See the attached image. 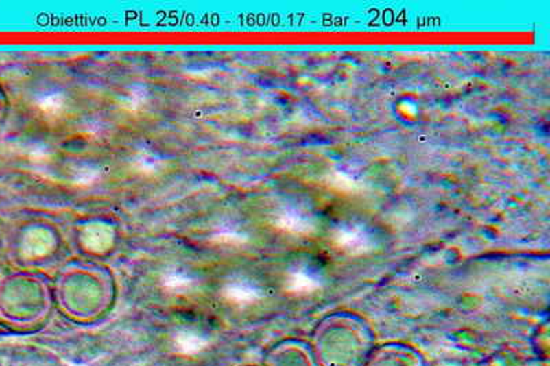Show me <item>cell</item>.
<instances>
[{
    "label": "cell",
    "mask_w": 550,
    "mask_h": 366,
    "mask_svg": "<svg viewBox=\"0 0 550 366\" xmlns=\"http://www.w3.org/2000/svg\"><path fill=\"white\" fill-rule=\"evenodd\" d=\"M333 241L336 247L351 255H363L374 248L372 236L359 225L340 226L333 234Z\"/></svg>",
    "instance_id": "1"
},
{
    "label": "cell",
    "mask_w": 550,
    "mask_h": 366,
    "mask_svg": "<svg viewBox=\"0 0 550 366\" xmlns=\"http://www.w3.org/2000/svg\"><path fill=\"white\" fill-rule=\"evenodd\" d=\"M275 225L284 232L306 236L315 230V223L310 215L299 210H285L277 215Z\"/></svg>",
    "instance_id": "2"
},
{
    "label": "cell",
    "mask_w": 550,
    "mask_h": 366,
    "mask_svg": "<svg viewBox=\"0 0 550 366\" xmlns=\"http://www.w3.org/2000/svg\"><path fill=\"white\" fill-rule=\"evenodd\" d=\"M322 280L320 273L310 267H300L294 270L287 278V289L292 293L306 295L315 292L321 288Z\"/></svg>",
    "instance_id": "3"
},
{
    "label": "cell",
    "mask_w": 550,
    "mask_h": 366,
    "mask_svg": "<svg viewBox=\"0 0 550 366\" xmlns=\"http://www.w3.org/2000/svg\"><path fill=\"white\" fill-rule=\"evenodd\" d=\"M224 299L234 304H252L261 297L260 288L246 280L228 282L222 291Z\"/></svg>",
    "instance_id": "4"
},
{
    "label": "cell",
    "mask_w": 550,
    "mask_h": 366,
    "mask_svg": "<svg viewBox=\"0 0 550 366\" xmlns=\"http://www.w3.org/2000/svg\"><path fill=\"white\" fill-rule=\"evenodd\" d=\"M161 285L165 291L176 295L187 293L194 289L195 278L186 271L169 270L161 278Z\"/></svg>",
    "instance_id": "5"
},
{
    "label": "cell",
    "mask_w": 550,
    "mask_h": 366,
    "mask_svg": "<svg viewBox=\"0 0 550 366\" xmlns=\"http://www.w3.org/2000/svg\"><path fill=\"white\" fill-rule=\"evenodd\" d=\"M174 343L179 352L186 354V355H193V354H198L200 351H202L206 347L208 340H206V337H204L198 333H194L190 330H183L175 336Z\"/></svg>",
    "instance_id": "6"
},
{
    "label": "cell",
    "mask_w": 550,
    "mask_h": 366,
    "mask_svg": "<svg viewBox=\"0 0 550 366\" xmlns=\"http://www.w3.org/2000/svg\"><path fill=\"white\" fill-rule=\"evenodd\" d=\"M65 95L60 91H49L38 97L36 108L47 117H57L65 109Z\"/></svg>",
    "instance_id": "7"
},
{
    "label": "cell",
    "mask_w": 550,
    "mask_h": 366,
    "mask_svg": "<svg viewBox=\"0 0 550 366\" xmlns=\"http://www.w3.org/2000/svg\"><path fill=\"white\" fill-rule=\"evenodd\" d=\"M150 94L143 86H134L131 87L124 98L121 99V106L132 113L141 112L149 102Z\"/></svg>",
    "instance_id": "8"
},
{
    "label": "cell",
    "mask_w": 550,
    "mask_h": 366,
    "mask_svg": "<svg viewBox=\"0 0 550 366\" xmlns=\"http://www.w3.org/2000/svg\"><path fill=\"white\" fill-rule=\"evenodd\" d=\"M134 164H135V168L139 172L146 173V175H152V173H156V172H158L161 169L163 160L154 151L143 149V150H139L138 154L135 156Z\"/></svg>",
    "instance_id": "9"
},
{
    "label": "cell",
    "mask_w": 550,
    "mask_h": 366,
    "mask_svg": "<svg viewBox=\"0 0 550 366\" xmlns=\"http://www.w3.org/2000/svg\"><path fill=\"white\" fill-rule=\"evenodd\" d=\"M99 179V169L91 165L79 168L73 175V183L76 186H91Z\"/></svg>",
    "instance_id": "10"
},
{
    "label": "cell",
    "mask_w": 550,
    "mask_h": 366,
    "mask_svg": "<svg viewBox=\"0 0 550 366\" xmlns=\"http://www.w3.org/2000/svg\"><path fill=\"white\" fill-rule=\"evenodd\" d=\"M213 240H215L216 243H222V244L239 245V244L245 243L246 237H245V234L237 232L235 229L223 228V229L217 230V232L213 234Z\"/></svg>",
    "instance_id": "11"
},
{
    "label": "cell",
    "mask_w": 550,
    "mask_h": 366,
    "mask_svg": "<svg viewBox=\"0 0 550 366\" xmlns=\"http://www.w3.org/2000/svg\"><path fill=\"white\" fill-rule=\"evenodd\" d=\"M331 180H332V185L337 189H343V191H351V189L354 191L355 189V182L343 173H336L335 176L331 178Z\"/></svg>",
    "instance_id": "12"
}]
</instances>
